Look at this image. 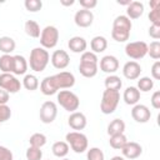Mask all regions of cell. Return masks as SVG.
I'll use <instances>...</instances> for the list:
<instances>
[{
  "label": "cell",
  "instance_id": "9c48e42d",
  "mask_svg": "<svg viewBox=\"0 0 160 160\" xmlns=\"http://www.w3.org/2000/svg\"><path fill=\"white\" fill-rule=\"evenodd\" d=\"M125 54L135 60L142 59L145 55H148V44L144 41H131L128 42L125 46Z\"/></svg>",
  "mask_w": 160,
  "mask_h": 160
},
{
  "label": "cell",
  "instance_id": "d4e9b609",
  "mask_svg": "<svg viewBox=\"0 0 160 160\" xmlns=\"http://www.w3.org/2000/svg\"><path fill=\"white\" fill-rule=\"evenodd\" d=\"M24 30H25L26 35H29L30 38H34V39L40 38V34H41L40 26L34 20H26L24 24Z\"/></svg>",
  "mask_w": 160,
  "mask_h": 160
},
{
  "label": "cell",
  "instance_id": "4dcf8cb0",
  "mask_svg": "<svg viewBox=\"0 0 160 160\" xmlns=\"http://www.w3.org/2000/svg\"><path fill=\"white\" fill-rule=\"evenodd\" d=\"M12 60L14 56H11L10 54H2L0 56V70L2 72L12 74Z\"/></svg>",
  "mask_w": 160,
  "mask_h": 160
},
{
  "label": "cell",
  "instance_id": "7bdbcfd3",
  "mask_svg": "<svg viewBox=\"0 0 160 160\" xmlns=\"http://www.w3.org/2000/svg\"><path fill=\"white\" fill-rule=\"evenodd\" d=\"M150 102H151V106L154 109H160V91H155L152 95H151V99H150Z\"/></svg>",
  "mask_w": 160,
  "mask_h": 160
},
{
  "label": "cell",
  "instance_id": "f907efd6",
  "mask_svg": "<svg viewBox=\"0 0 160 160\" xmlns=\"http://www.w3.org/2000/svg\"><path fill=\"white\" fill-rule=\"evenodd\" d=\"M62 160H70V159H66V158H64V159H62Z\"/></svg>",
  "mask_w": 160,
  "mask_h": 160
},
{
  "label": "cell",
  "instance_id": "ba28073f",
  "mask_svg": "<svg viewBox=\"0 0 160 160\" xmlns=\"http://www.w3.org/2000/svg\"><path fill=\"white\" fill-rule=\"evenodd\" d=\"M59 41V30L52 25H48L41 30L40 34V44L44 49H52L56 46Z\"/></svg>",
  "mask_w": 160,
  "mask_h": 160
},
{
  "label": "cell",
  "instance_id": "ffe728a7",
  "mask_svg": "<svg viewBox=\"0 0 160 160\" xmlns=\"http://www.w3.org/2000/svg\"><path fill=\"white\" fill-rule=\"evenodd\" d=\"M122 99L125 101V104L128 105H136L140 100V91L136 89V86H128L124 90L122 94Z\"/></svg>",
  "mask_w": 160,
  "mask_h": 160
},
{
  "label": "cell",
  "instance_id": "f6af8a7d",
  "mask_svg": "<svg viewBox=\"0 0 160 160\" xmlns=\"http://www.w3.org/2000/svg\"><path fill=\"white\" fill-rule=\"evenodd\" d=\"M9 98H10L9 92L0 89V105H6V102L9 101Z\"/></svg>",
  "mask_w": 160,
  "mask_h": 160
},
{
  "label": "cell",
  "instance_id": "bcb514c9",
  "mask_svg": "<svg viewBox=\"0 0 160 160\" xmlns=\"http://www.w3.org/2000/svg\"><path fill=\"white\" fill-rule=\"evenodd\" d=\"M74 0H60V4L62 5V6H71V5H74Z\"/></svg>",
  "mask_w": 160,
  "mask_h": 160
},
{
  "label": "cell",
  "instance_id": "44dd1931",
  "mask_svg": "<svg viewBox=\"0 0 160 160\" xmlns=\"http://www.w3.org/2000/svg\"><path fill=\"white\" fill-rule=\"evenodd\" d=\"M144 14V4L140 1H131L126 8V16L129 19H139Z\"/></svg>",
  "mask_w": 160,
  "mask_h": 160
},
{
  "label": "cell",
  "instance_id": "681fc988",
  "mask_svg": "<svg viewBox=\"0 0 160 160\" xmlns=\"http://www.w3.org/2000/svg\"><path fill=\"white\" fill-rule=\"evenodd\" d=\"M110 160H125V158H122V156H112Z\"/></svg>",
  "mask_w": 160,
  "mask_h": 160
},
{
  "label": "cell",
  "instance_id": "f1b7e54d",
  "mask_svg": "<svg viewBox=\"0 0 160 160\" xmlns=\"http://www.w3.org/2000/svg\"><path fill=\"white\" fill-rule=\"evenodd\" d=\"M39 79L34 75V74H26L22 79V86L29 90V91H34L39 88Z\"/></svg>",
  "mask_w": 160,
  "mask_h": 160
},
{
  "label": "cell",
  "instance_id": "d6a6232c",
  "mask_svg": "<svg viewBox=\"0 0 160 160\" xmlns=\"http://www.w3.org/2000/svg\"><path fill=\"white\" fill-rule=\"evenodd\" d=\"M29 142H30V146L41 149L46 144V136L44 134H41V132H35V134H32L30 136Z\"/></svg>",
  "mask_w": 160,
  "mask_h": 160
},
{
  "label": "cell",
  "instance_id": "8d00e7d4",
  "mask_svg": "<svg viewBox=\"0 0 160 160\" xmlns=\"http://www.w3.org/2000/svg\"><path fill=\"white\" fill-rule=\"evenodd\" d=\"M104 152L99 148H90L86 152V159L88 160H104Z\"/></svg>",
  "mask_w": 160,
  "mask_h": 160
},
{
  "label": "cell",
  "instance_id": "7dc6e473",
  "mask_svg": "<svg viewBox=\"0 0 160 160\" xmlns=\"http://www.w3.org/2000/svg\"><path fill=\"white\" fill-rule=\"evenodd\" d=\"M160 6V0H152L150 1V8L151 9H155V8H159Z\"/></svg>",
  "mask_w": 160,
  "mask_h": 160
},
{
  "label": "cell",
  "instance_id": "1f68e13d",
  "mask_svg": "<svg viewBox=\"0 0 160 160\" xmlns=\"http://www.w3.org/2000/svg\"><path fill=\"white\" fill-rule=\"evenodd\" d=\"M154 88V80L150 79L149 76H142L138 80V90L142 92H148Z\"/></svg>",
  "mask_w": 160,
  "mask_h": 160
},
{
  "label": "cell",
  "instance_id": "2e32d148",
  "mask_svg": "<svg viewBox=\"0 0 160 160\" xmlns=\"http://www.w3.org/2000/svg\"><path fill=\"white\" fill-rule=\"evenodd\" d=\"M141 66L138 61H128L124 64L122 66V75L128 79V80H136L140 78V74H141Z\"/></svg>",
  "mask_w": 160,
  "mask_h": 160
},
{
  "label": "cell",
  "instance_id": "d590c367",
  "mask_svg": "<svg viewBox=\"0 0 160 160\" xmlns=\"http://www.w3.org/2000/svg\"><path fill=\"white\" fill-rule=\"evenodd\" d=\"M25 156L28 160H41L42 158V151L39 149V148H34V146H29L26 152H25Z\"/></svg>",
  "mask_w": 160,
  "mask_h": 160
},
{
  "label": "cell",
  "instance_id": "ac0fdd59",
  "mask_svg": "<svg viewBox=\"0 0 160 160\" xmlns=\"http://www.w3.org/2000/svg\"><path fill=\"white\" fill-rule=\"evenodd\" d=\"M68 124L69 126L75 130V131H79V130H82L86 128V124H88V120H86V116L80 112V111H74L70 114L69 119H68Z\"/></svg>",
  "mask_w": 160,
  "mask_h": 160
},
{
  "label": "cell",
  "instance_id": "ab89813d",
  "mask_svg": "<svg viewBox=\"0 0 160 160\" xmlns=\"http://www.w3.org/2000/svg\"><path fill=\"white\" fill-rule=\"evenodd\" d=\"M0 160H14L11 150H9L6 146L0 145Z\"/></svg>",
  "mask_w": 160,
  "mask_h": 160
},
{
  "label": "cell",
  "instance_id": "30bf717a",
  "mask_svg": "<svg viewBox=\"0 0 160 160\" xmlns=\"http://www.w3.org/2000/svg\"><path fill=\"white\" fill-rule=\"evenodd\" d=\"M0 89L8 91L9 94H16L21 89V82L14 74L2 72L0 75Z\"/></svg>",
  "mask_w": 160,
  "mask_h": 160
},
{
  "label": "cell",
  "instance_id": "484cf974",
  "mask_svg": "<svg viewBox=\"0 0 160 160\" xmlns=\"http://www.w3.org/2000/svg\"><path fill=\"white\" fill-rule=\"evenodd\" d=\"M105 89L106 90H114V91H119L122 86V81L118 75H109L105 78Z\"/></svg>",
  "mask_w": 160,
  "mask_h": 160
},
{
  "label": "cell",
  "instance_id": "836d02e7",
  "mask_svg": "<svg viewBox=\"0 0 160 160\" xmlns=\"http://www.w3.org/2000/svg\"><path fill=\"white\" fill-rule=\"evenodd\" d=\"M25 9L30 12H38L42 8V1L41 0H25L24 1Z\"/></svg>",
  "mask_w": 160,
  "mask_h": 160
},
{
  "label": "cell",
  "instance_id": "60d3db41",
  "mask_svg": "<svg viewBox=\"0 0 160 160\" xmlns=\"http://www.w3.org/2000/svg\"><path fill=\"white\" fill-rule=\"evenodd\" d=\"M151 76L154 80H160V61L156 60L151 66Z\"/></svg>",
  "mask_w": 160,
  "mask_h": 160
},
{
  "label": "cell",
  "instance_id": "7a4b0ae2",
  "mask_svg": "<svg viewBox=\"0 0 160 160\" xmlns=\"http://www.w3.org/2000/svg\"><path fill=\"white\" fill-rule=\"evenodd\" d=\"M131 28H132L131 20L126 15H119L115 18L112 22L111 38L118 42H125L130 38Z\"/></svg>",
  "mask_w": 160,
  "mask_h": 160
},
{
  "label": "cell",
  "instance_id": "b9f144b4",
  "mask_svg": "<svg viewBox=\"0 0 160 160\" xmlns=\"http://www.w3.org/2000/svg\"><path fill=\"white\" fill-rule=\"evenodd\" d=\"M79 2H80V6L85 10H91L98 5L96 0H80Z\"/></svg>",
  "mask_w": 160,
  "mask_h": 160
},
{
  "label": "cell",
  "instance_id": "603a6c76",
  "mask_svg": "<svg viewBox=\"0 0 160 160\" xmlns=\"http://www.w3.org/2000/svg\"><path fill=\"white\" fill-rule=\"evenodd\" d=\"M90 48L92 50L94 54H99V52H102L106 50L108 48V40L105 36H101V35H98V36H94L90 41Z\"/></svg>",
  "mask_w": 160,
  "mask_h": 160
},
{
  "label": "cell",
  "instance_id": "7402d4cb",
  "mask_svg": "<svg viewBox=\"0 0 160 160\" xmlns=\"http://www.w3.org/2000/svg\"><path fill=\"white\" fill-rule=\"evenodd\" d=\"M28 61L22 55H15L12 60V74L14 75H24L28 70Z\"/></svg>",
  "mask_w": 160,
  "mask_h": 160
},
{
  "label": "cell",
  "instance_id": "e575fe53",
  "mask_svg": "<svg viewBox=\"0 0 160 160\" xmlns=\"http://www.w3.org/2000/svg\"><path fill=\"white\" fill-rule=\"evenodd\" d=\"M148 54L150 55V58L158 60L160 59V42L158 40L150 42V45H148Z\"/></svg>",
  "mask_w": 160,
  "mask_h": 160
},
{
  "label": "cell",
  "instance_id": "74e56055",
  "mask_svg": "<svg viewBox=\"0 0 160 160\" xmlns=\"http://www.w3.org/2000/svg\"><path fill=\"white\" fill-rule=\"evenodd\" d=\"M149 20L151 21V25L160 26V6L150 10V12H149Z\"/></svg>",
  "mask_w": 160,
  "mask_h": 160
},
{
  "label": "cell",
  "instance_id": "6da1fadb",
  "mask_svg": "<svg viewBox=\"0 0 160 160\" xmlns=\"http://www.w3.org/2000/svg\"><path fill=\"white\" fill-rule=\"evenodd\" d=\"M75 85V76L70 71H60L59 74L50 75L42 79L40 90L44 95L50 96L61 89H70Z\"/></svg>",
  "mask_w": 160,
  "mask_h": 160
},
{
  "label": "cell",
  "instance_id": "d6986e66",
  "mask_svg": "<svg viewBox=\"0 0 160 160\" xmlns=\"http://www.w3.org/2000/svg\"><path fill=\"white\" fill-rule=\"evenodd\" d=\"M68 46H69L70 51H72L75 54H80V52L82 54V52H85V50L88 48V42L82 36H72L69 40Z\"/></svg>",
  "mask_w": 160,
  "mask_h": 160
},
{
  "label": "cell",
  "instance_id": "e0dca14e",
  "mask_svg": "<svg viewBox=\"0 0 160 160\" xmlns=\"http://www.w3.org/2000/svg\"><path fill=\"white\" fill-rule=\"evenodd\" d=\"M121 152H122V158H126V159L132 160V159L139 158L142 154V146L139 142L128 141L124 145V148L121 149Z\"/></svg>",
  "mask_w": 160,
  "mask_h": 160
},
{
  "label": "cell",
  "instance_id": "5bb4252c",
  "mask_svg": "<svg viewBox=\"0 0 160 160\" xmlns=\"http://www.w3.org/2000/svg\"><path fill=\"white\" fill-rule=\"evenodd\" d=\"M74 21L79 28H89L92 25L94 21V14L91 10H78L74 15Z\"/></svg>",
  "mask_w": 160,
  "mask_h": 160
},
{
  "label": "cell",
  "instance_id": "3957f363",
  "mask_svg": "<svg viewBox=\"0 0 160 160\" xmlns=\"http://www.w3.org/2000/svg\"><path fill=\"white\" fill-rule=\"evenodd\" d=\"M99 59L92 51H85L80 56L79 71L84 78H94L98 74Z\"/></svg>",
  "mask_w": 160,
  "mask_h": 160
},
{
  "label": "cell",
  "instance_id": "277c9868",
  "mask_svg": "<svg viewBox=\"0 0 160 160\" xmlns=\"http://www.w3.org/2000/svg\"><path fill=\"white\" fill-rule=\"evenodd\" d=\"M49 61H50V55L46 49L38 46L31 50L30 58H29V65L32 71H35V72L44 71L46 69Z\"/></svg>",
  "mask_w": 160,
  "mask_h": 160
},
{
  "label": "cell",
  "instance_id": "8992f818",
  "mask_svg": "<svg viewBox=\"0 0 160 160\" xmlns=\"http://www.w3.org/2000/svg\"><path fill=\"white\" fill-rule=\"evenodd\" d=\"M120 101V92L119 91H114V90H104L102 92V98H101V102H100V110L102 114L105 115H110L112 114Z\"/></svg>",
  "mask_w": 160,
  "mask_h": 160
},
{
  "label": "cell",
  "instance_id": "f546056e",
  "mask_svg": "<svg viewBox=\"0 0 160 160\" xmlns=\"http://www.w3.org/2000/svg\"><path fill=\"white\" fill-rule=\"evenodd\" d=\"M128 142V138L124 134H116V135H111L109 144L112 149L115 150H121L124 148V145Z\"/></svg>",
  "mask_w": 160,
  "mask_h": 160
},
{
  "label": "cell",
  "instance_id": "4316f807",
  "mask_svg": "<svg viewBox=\"0 0 160 160\" xmlns=\"http://www.w3.org/2000/svg\"><path fill=\"white\" fill-rule=\"evenodd\" d=\"M124 131H125V122L121 119H114L108 125V134H109V136L116 135V134H124Z\"/></svg>",
  "mask_w": 160,
  "mask_h": 160
},
{
  "label": "cell",
  "instance_id": "ee69618b",
  "mask_svg": "<svg viewBox=\"0 0 160 160\" xmlns=\"http://www.w3.org/2000/svg\"><path fill=\"white\" fill-rule=\"evenodd\" d=\"M149 35H150V38H152L155 40L160 39V26H158V25H150V28H149Z\"/></svg>",
  "mask_w": 160,
  "mask_h": 160
},
{
  "label": "cell",
  "instance_id": "52a82bcc",
  "mask_svg": "<svg viewBox=\"0 0 160 160\" xmlns=\"http://www.w3.org/2000/svg\"><path fill=\"white\" fill-rule=\"evenodd\" d=\"M65 140L66 142L70 145L71 150H74L76 154H81L84 151L88 150V138L85 134L80 132V131H70L65 135Z\"/></svg>",
  "mask_w": 160,
  "mask_h": 160
},
{
  "label": "cell",
  "instance_id": "f35d334b",
  "mask_svg": "<svg viewBox=\"0 0 160 160\" xmlns=\"http://www.w3.org/2000/svg\"><path fill=\"white\" fill-rule=\"evenodd\" d=\"M11 118V109L8 105H0V124L8 121Z\"/></svg>",
  "mask_w": 160,
  "mask_h": 160
},
{
  "label": "cell",
  "instance_id": "4fadbf2b",
  "mask_svg": "<svg viewBox=\"0 0 160 160\" xmlns=\"http://www.w3.org/2000/svg\"><path fill=\"white\" fill-rule=\"evenodd\" d=\"M50 61L52 64V66L55 69H59V70H64L69 66L70 64V56L69 54L65 51V50H55L50 58Z\"/></svg>",
  "mask_w": 160,
  "mask_h": 160
},
{
  "label": "cell",
  "instance_id": "8fae6325",
  "mask_svg": "<svg viewBox=\"0 0 160 160\" xmlns=\"http://www.w3.org/2000/svg\"><path fill=\"white\" fill-rule=\"evenodd\" d=\"M58 116V106L54 101H45L42 102V105L40 106V111H39V118L41 120V122L44 124H51Z\"/></svg>",
  "mask_w": 160,
  "mask_h": 160
},
{
  "label": "cell",
  "instance_id": "cb8c5ba5",
  "mask_svg": "<svg viewBox=\"0 0 160 160\" xmlns=\"http://www.w3.org/2000/svg\"><path fill=\"white\" fill-rule=\"evenodd\" d=\"M69 150H70V148H69V144L66 141H56L51 146V151L56 158L64 159L69 154Z\"/></svg>",
  "mask_w": 160,
  "mask_h": 160
},
{
  "label": "cell",
  "instance_id": "5b68a950",
  "mask_svg": "<svg viewBox=\"0 0 160 160\" xmlns=\"http://www.w3.org/2000/svg\"><path fill=\"white\" fill-rule=\"evenodd\" d=\"M56 99H58V102L60 104V106L64 110L69 111V112L76 111L79 109V106H80L79 96L75 92L70 91V90H60L58 92Z\"/></svg>",
  "mask_w": 160,
  "mask_h": 160
},
{
  "label": "cell",
  "instance_id": "83f0119b",
  "mask_svg": "<svg viewBox=\"0 0 160 160\" xmlns=\"http://www.w3.org/2000/svg\"><path fill=\"white\" fill-rule=\"evenodd\" d=\"M16 42L10 36H1L0 38V51L2 54H10L15 50Z\"/></svg>",
  "mask_w": 160,
  "mask_h": 160
},
{
  "label": "cell",
  "instance_id": "7c38bea8",
  "mask_svg": "<svg viewBox=\"0 0 160 160\" xmlns=\"http://www.w3.org/2000/svg\"><path fill=\"white\" fill-rule=\"evenodd\" d=\"M131 118L136 122L145 124V122H148L150 120L151 111H150V109L146 105H144V104H136L131 109Z\"/></svg>",
  "mask_w": 160,
  "mask_h": 160
},
{
  "label": "cell",
  "instance_id": "c3c4849f",
  "mask_svg": "<svg viewBox=\"0 0 160 160\" xmlns=\"http://www.w3.org/2000/svg\"><path fill=\"white\" fill-rule=\"evenodd\" d=\"M116 2H118V4H120V5H126V6H128L131 1H130V0H118Z\"/></svg>",
  "mask_w": 160,
  "mask_h": 160
},
{
  "label": "cell",
  "instance_id": "9a60e30c",
  "mask_svg": "<svg viewBox=\"0 0 160 160\" xmlns=\"http://www.w3.org/2000/svg\"><path fill=\"white\" fill-rule=\"evenodd\" d=\"M100 70L106 74H114L119 69V60L114 55H105L100 59Z\"/></svg>",
  "mask_w": 160,
  "mask_h": 160
}]
</instances>
